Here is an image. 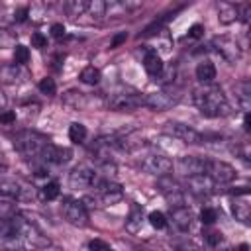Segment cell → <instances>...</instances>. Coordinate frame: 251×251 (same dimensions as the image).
Here are the masks:
<instances>
[{
  "instance_id": "11",
  "label": "cell",
  "mask_w": 251,
  "mask_h": 251,
  "mask_svg": "<svg viewBox=\"0 0 251 251\" xmlns=\"http://www.w3.org/2000/svg\"><path fill=\"white\" fill-rule=\"evenodd\" d=\"M176 96H173V94H169V92H149V94H145L143 96V106H147V108H151V110H167V108H171L173 104H176Z\"/></svg>"
},
{
  "instance_id": "26",
  "label": "cell",
  "mask_w": 251,
  "mask_h": 251,
  "mask_svg": "<svg viewBox=\"0 0 251 251\" xmlns=\"http://www.w3.org/2000/svg\"><path fill=\"white\" fill-rule=\"evenodd\" d=\"M126 226H127V229H129V231H137V229L141 227V212H139L137 208H135V210H131V214H129V218H127Z\"/></svg>"
},
{
  "instance_id": "34",
  "label": "cell",
  "mask_w": 251,
  "mask_h": 251,
  "mask_svg": "<svg viewBox=\"0 0 251 251\" xmlns=\"http://www.w3.org/2000/svg\"><path fill=\"white\" fill-rule=\"evenodd\" d=\"M126 39H127V35H126V31H120V33H116V35H114V39H112V43H110V47H112V49H116V47H120V45H122V43H124Z\"/></svg>"
},
{
  "instance_id": "33",
  "label": "cell",
  "mask_w": 251,
  "mask_h": 251,
  "mask_svg": "<svg viewBox=\"0 0 251 251\" xmlns=\"http://www.w3.org/2000/svg\"><path fill=\"white\" fill-rule=\"evenodd\" d=\"M204 35V25H200V24H194L190 29H188V37H192V39H198V37H202Z\"/></svg>"
},
{
  "instance_id": "4",
  "label": "cell",
  "mask_w": 251,
  "mask_h": 251,
  "mask_svg": "<svg viewBox=\"0 0 251 251\" xmlns=\"http://www.w3.org/2000/svg\"><path fill=\"white\" fill-rule=\"evenodd\" d=\"M141 169L149 175H155V176H165L167 173L173 171V161L167 157V155H161V153H151L147 155L143 161H141Z\"/></svg>"
},
{
  "instance_id": "41",
  "label": "cell",
  "mask_w": 251,
  "mask_h": 251,
  "mask_svg": "<svg viewBox=\"0 0 251 251\" xmlns=\"http://www.w3.org/2000/svg\"><path fill=\"white\" fill-rule=\"evenodd\" d=\"M247 249H249V247L243 243V245H239V249H237V251H247Z\"/></svg>"
},
{
  "instance_id": "23",
  "label": "cell",
  "mask_w": 251,
  "mask_h": 251,
  "mask_svg": "<svg viewBox=\"0 0 251 251\" xmlns=\"http://www.w3.org/2000/svg\"><path fill=\"white\" fill-rule=\"evenodd\" d=\"M80 80L86 82V84H96V82L100 80V71H98L96 67L88 65V67H84V69L80 71Z\"/></svg>"
},
{
  "instance_id": "39",
  "label": "cell",
  "mask_w": 251,
  "mask_h": 251,
  "mask_svg": "<svg viewBox=\"0 0 251 251\" xmlns=\"http://www.w3.org/2000/svg\"><path fill=\"white\" fill-rule=\"evenodd\" d=\"M243 129H245V131L251 129V118H249V112H245V118H243Z\"/></svg>"
},
{
  "instance_id": "7",
  "label": "cell",
  "mask_w": 251,
  "mask_h": 251,
  "mask_svg": "<svg viewBox=\"0 0 251 251\" xmlns=\"http://www.w3.org/2000/svg\"><path fill=\"white\" fill-rule=\"evenodd\" d=\"M63 214L65 218L73 224V226H86L88 222V214H86V208L80 200H75V198H67L65 204H63Z\"/></svg>"
},
{
  "instance_id": "13",
  "label": "cell",
  "mask_w": 251,
  "mask_h": 251,
  "mask_svg": "<svg viewBox=\"0 0 251 251\" xmlns=\"http://www.w3.org/2000/svg\"><path fill=\"white\" fill-rule=\"evenodd\" d=\"M214 180L208 176V175H198V176H192L188 178V186L194 194L198 196H208L210 192H214Z\"/></svg>"
},
{
  "instance_id": "14",
  "label": "cell",
  "mask_w": 251,
  "mask_h": 251,
  "mask_svg": "<svg viewBox=\"0 0 251 251\" xmlns=\"http://www.w3.org/2000/svg\"><path fill=\"white\" fill-rule=\"evenodd\" d=\"M43 159L49 161V163H67L71 159V151L65 149V147H57L53 143H45L43 151H41Z\"/></svg>"
},
{
  "instance_id": "40",
  "label": "cell",
  "mask_w": 251,
  "mask_h": 251,
  "mask_svg": "<svg viewBox=\"0 0 251 251\" xmlns=\"http://www.w3.org/2000/svg\"><path fill=\"white\" fill-rule=\"evenodd\" d=\"M4 104H6V96H4V92L0 90V108H2Z\"/></svg>"
},
{
  "instance_id": "27",
  "label": "cell",
  "mask_w": 251,
  "mask_h": 251,
  "mask_svg": "<svg viewBox=\"0 0 251 251\" xmlns=\"http://www.w3.org/2000/svg\"><path fill=\"white\" fill-rule=\"evenodd\" d=\"M92 16H96V18H100V16H106V2H102V0H92V2H88V8H86Z\"/></svg>"
},
{
  "instance_id": "18",
  "label": "cell",
  "mask_w": 251,
  "mask_h": 251,
  "mask_svg": "<svg viewBox=\"0 0 251 251\" xmlns=\"http://www.w3.org/2000/svg\"><path fill=\"white\" fill-rule=\"evenodd\" d=\"M235 90H237V100H239L241 108L245 112H249V108H251V82L249 80H241L235 86Z\"/></svg>"
},
{
  "instance_id": "8",
  "label": "cell",
  "mask_w": 251,
  "mask_h": 251,
  "mask_svg": "<svg viewBox=\"0 0 251 251\" xmlns=\"http://www.w3.org/2000/svg\"><path fill=\"white\" fill-rule=\"evenodd\" d=\"M108 106L114 110H135L143 106V96H137L133 92H116L108 98Z\"/></svg>"
},
{
  "instance_id": "24",
  "label": "cell",
  "mask_w": 251,
  "mask_h": 251,
  "mask_svg": "<svg viewBox=\"0 0 251 251\" xmlns=\"http://www.w3.org/2000/svg\"><path fill=\"white\" fill-rule=\"evenodd\" d=\"M59 192H61L59 182L51 180V182H47V184L41 188V198H43V200H55V198L59 196Z\"/></svg>"
},
{
  "instance_id": "3",
  "label": "cell",
  "mask_w": 251,
  "mask_h": 251,
  "mask_svg": "<svg viewBox=\"0 0 251 251\" xmlns=\"http://www.w3.org/2000/svg\"><path fill=\"white\" fill-rule=\"evenodd\" d=\"M175 169H176L178 175H182L186 178H192V176H198V175H206V161L200 159V157H194V155H182L175 163Z\"/></svg>"
},
{
  "instance_id": "5",
  "label": "cell",
  "mask_w": 251,
  "mask_h": 251,
  "mask_svg": "<svg viewBox=\"0 0 251 251\" xmlns=\"http://www.w3.org/2000/svg\"><path fill=\"white\" fill-rule=\"evenodd\" d=\"M206 175L214 180V182H220V184H226V182H231L237 173L231 165L224 163V161H206Z\"/></svg>"
},
{
  "instance_id": "32",
  "label": "cell",
  "mask_w": 251,
  "mask_h": 251,
  "mask_svg": "<svg viewBox=\"0 0 251 251\" xmlns=\"http://www.w3.org/2000/svg\"><path fill=\"white\" fill-rule=\"evenodd\" d=\"M90 251H112V247L108 243H104L102 239H94V241H90Z\"/></svg>"
},
{
  "instance_id": "38",
  "label": "cell",
  "mask_w": 251,
  "mask_h": 251,
  "mask_svg": "<svg viewBox=\"0 0 251 251\" xmlns=\"http://www.w3.org/2000/svg\"><path fill=\"white\" fill-rule=\"evenodd\" d=\"M27 14H29V8H25V6H24V8H20V10L16 12V20H18V22H25Z\"/></svg>"
},
{
  "instance_id": "12",
  "label": "cell",
  "mask_w": 251,
  "mask_h": 251,
  "mask_svg": "<svg viewBox=\"0 0 251 251\" xmlns=\"http://www.w3.org/2000/svg\"><path fill=\"white\" fill-rule=\"evenodd\" d=\"M214 45L224 55V59H227L229 63H235L239 59V55H241L239 53V45L233 39H229V37H216L214 39Z\"/></svg>"
},
{
  "instance_id": "17",
  "label": "cell",
  "mask_w": 251,
  "mask_h": 251,
  "mask_svg": "<svg viewBox=\"0 0 251 251\" xmlns=\"http://www.w3.org/2000/svg\"><path fill=\"white\" fill-rule=\"evenodd\" d=\"M173 222H175V226H176L178 229H182V231L190 229V226H192V214H190V210H188L186 206L173 208Z\"/></svg>"
},
{
  "instance_id": "2",
  "label": "cell",
  "mask_w": 251,
  "mask_h": 251,
  "mask_svg": "<svg viewBox=\"0 0 251 251\" xmlns=\"http://www.w3.org/2000/svg\"><path fill=\"white\" fill-rule=\"evenodd\" d=\"M167 131L169 135L176 137L178 141L182 143H188V145H198V143H204V135L200 131H196L192 126L188 124H180V122H171L167 126Z\"/></svg>"
},
{
  "instance_id": "36",
  "label": "cell",
  "mask_w": 251,
  "mask_h": 251,
  "mask_svg": "<svg viewBox=\"0 0 251 251\" xmlns=\"http://www.w3.org/2000/svg\"><path fill=\"white\" fill-rule=\"evenodd\" d=\"M206 241L210 243V245H218L220 241H222V233H218V231H210V233H206Z\"/></svg>"
},
{
  "instance_id": "30",
  "label": "cell",
  "mask_w": 251,
  "mask_h": 251,
  "mask_svg": "<svg viewBox=\"0 0 251 251\" xmlns=\"http://www.w3.org/2000/svg\"><path fill=\"white\" fill-rule=\"evenodd\" d=\"M216 220H218V214H216V210H214V208H204V210L200 212V222H202V224L212 226Z\"/></svg>"
},
{
  "instance_id": "22",
  "label": "cell",
  "mask_w": 251,
  "mask_h": 251,
  "mask_svg": "<svg viewBox=\"0 0 251 251\" xmlns=\"http://www.w3.org/2000/svg\"><path fill=\"white\" fill-rule=\"evenodd\" d=\"M69 139L75 143H82L86 139V127L80 122H73L69 126Z\"/></svg>"
},
{
  "instance_id": "35",
  "label": "cell",
  "mask_w": 251,
  "mask_h": 251,
  "mask_svg": "<svg viewBox=\"0 0 251 251\" xmlns=\"http://www.w3.org/2000/svg\"><path fill=\"white\" fill-rule=\"evenodd\" d=\"M16 122V112H2L0 114V124H14Z\"/></svg>"
},
{
  "instance_id": "6",
  "label": "cell",
  "mask_w": 251,
  "mask_h": 251,
  "mask_svg": "<svg viewBox=\"0 0 251 251\" xmlns=\"http://www.w3.org/2000/svg\"><path fill=\"white\" fill-rule=\"evenodd\" d=\"M159 188H161V192L165 194V198H167L171 210H173V208H180V206H184L182 190L178 188V184H176L171 176H167V175L161 176V178H159Z\"/></svg>"
},
{
  "instance_id": "9",
  "label": "cell",
  "mask_w": 251,
  "mask_h": 251,
  "mask_svg": "<svg viewBox=\"0 0 251 251\" xmlns=\"http://www.w3.org/2000/svg\"><path fill=\"white\" fill-rule=\"evenodd\" d=\"M16 147H18L24 155L33 157V155H41V151H43V147H45V141H43L39 135H35V133H22V135L18 137V141H16Z\"/></svg>"
},
{
  "instance_id": "25",
  "label": "cell",
  "mask_w": 251,
  "mask_h": 251,
  "mask_svg": "<svg viewBox=\"0 0 251 251\" xmlns=\"http://www.w3.org/2000/svg\"><path fill=\"white\" fill-rule=\"evenodd\" d=\"M29 61V49L25 45H16L14 49V63L16 65H24Z\"/></svg>"
},
{
  "instance_id": "37",
  "label": "cell",
  "mask_w": 251,
  "mask_h": 251,
  "mask_svg": "<svg viewBox=\"0 0 251 251\" xmlns=\"http://www.w3.org/2000/svg\"><path fill=\"white\" fill-rule=\"evenodd\" d=\"M51 35L53 37H63L65 35V25L63 24H53L51 25Z\"/></svg>"
},
{
  "instance_id": "28",
  "label": "cell",
  "mask_w": 251,
  "mask_h": 251,
  "mask_svg": "<svg viewBox=\"0 0 251 251\" xmlns=\"http://www.w3.org/2000/svg\"><path fill=\"white\" fill-rule=\"evenodd\" d=\"M149 224L155 227V229H163L167 226V218L163 212H151L149 214Z\"/></svg>"
},
{
  "instance_id": "29",
  "label": "cell",
  "mask_w": 251,
  "mask_h": 251,
  "mask_svg": "<svg viewBox=\"0 0 251 251\" xmlns=\"http://www.w3.org/2000/svg\"><path fill=\"white\" fill-rule=\"evenodd\" d=\"M39 90H41L43 94H55L57 84H55V80H53V78L45 76V78H41V80H39Z\"/></svg>"
},
{
  "instance_id": "31",
  "label": "cell",
  "mask_w": 251,
  "mask_h": 251,
  "mask_svg": "<svg viewBox=\"0 0 251 251\" xmlns=\"http://www.w3.org/2000/svg\"><path fill=\"white\" fill-rule=\"evenodd\" d=\"M31 47H35V49H43V47H47V37H45L43 33H39V31L31 33Z\"/></svg>"
},
{
  "instance_id": "20",
  "label": "cell",
  "mask_w": 251,
  "mask_h": 251,
  "mask_svg": "<svg viewBox=\"0 0 251 251\" xmlns=\"http://www.w3.org/2000/svg\"><path fill=\"white\" fill-rule=\"evenodd\" d=\"M233 216H235V220H239V222H243V224H247L249 222V216H251V206L247 204V200H235L233 202Z\"/></svg>"
},
{
  "instance_id": "15",
  "label": "cell",
  "mask_w": 251,
  "mask_h": 251,
  "mask_svg": "<svg viewBox=\"0 0 251 251\" xmlns=\"http://www.w3.org/2000/svg\"><path fill=\"white\" fill-rule=\"evenodd\" d=\"M143 67H145V71L151 75V76H159L163 71H165V65H163V59L159 57V53L157 51H147L145 53V57H143Z\"/></svg>"
},
{
  "instance_id": "16",
  "label": "cell",
  "mask_w": 251,
  "mask_h": 251,
  "mask_svg": "<svg viewBox=\"0 0 251 251\" xmlns=\"http://www.w3.org/2000/svg\"><path fill=\"white\" fill-rule=\"evenodd\" d=\"M237 16H239V8L237 6H233V4H229V2H220L218 4V20H220V24H233L235 20H237Z\"/></svg>"
},
{
  "instance_id": "10",
  "label": "cell",
  "mask_w": 251,
  "mask_h": 251,
  "mask_svg": "<svg viewBox=\"0 0 251 251\" xmlns=\"http://www.w3.org/2000/svg\"><path fill=\"white\" fill-rule=\"evenodd\" d=\"M69 182H71L73 188H90V186H94V182H96V173H94L88 165H78V167L71 173Z\"/></svg>"
},
{
  "instance_id": "1",
  "label": "cell",
  "mask_w": 251,
  "mask_h": 251,
  "mask_svg": "<svg viewBox=\"0 0 251 251\" xmlns=\"http://www.w3.org/2000/svg\"><path fill=\"white\" fill-rule=\"evenodd\" d=\"M192 98H194L200 114L206 118H220V116L229 114V104L220 86H204L200 90H194Z\"/></svg>"
},
{
  "instance_id": "19",
  "label": "cell",
  "mask_w": 251,
  "mask_h": 251,
  "mask_svg": "<svg viewBox=\"0 0 251 251\" xmlns=\"http://www.w3.org/2000/svg\"><path fill=\"white\" fill-rule=\"evenodd\" d=\"M196 78L200 82H212L216 78V67H214V63H210V61L198 63V67H196Z\"/></svg>"
},
{
  "instance_id": "21",
  "label": "cell",
  "mask_w": 251,
  "mask_h": 251,
  "mask_svg": "<svg viewBox=\"0 0 251 251\" xmlns=\"http://www.w3.org/2000/svg\"><path fill=\"white\" fill-rule=\"evenodd\" d=\"M88 8V2L86 0H69L65 4V12L71 16V18H76V16H82Z\"/></svg>"
}]
</instances>
